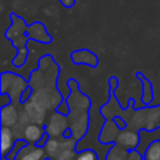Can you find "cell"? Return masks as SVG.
I'll use <instances>...</instances> for the list:
<instances>
[{
    "instance_id": "7c38bea8",
    "label": "cell",
    "mask_w": 160,
    "mask_h": 160,
    "mask_svg": "<svg viewBox=\"0 0 160 160\" xmlns=\"http://www.w3.org/2000/svg\"><path fill=\"white\" fill-rule=\"evenodd\" d=\"M121 129L116 125L114 119L105 120L102 124V128L100 130V134L98 136V140L100 144H115L116 136Z\"/></svg>"
},
{
    "instance_id": "d6986e66",
    "label": "cell",
    "mask_w": 160,
    "mask_h": 160,
    "mask_svg": "<svg viewBox=\"0 0 160 160\" xmlns=\"http://www.w3.org/2000/svg\"><path fill=\"white\" fill-rule=\"evenodd\" d=\"M144 160H160V140H154L144 152Z\"/></svg>"
},
{
    "instance_id": "8fae6325",
    "label": "cell",
    "mask_w": 160,
    "mask_h": 160,
    "mask_svg": "<svg viewBox=\"0 0 160 160\" xmlns=\"http://www.w3.org/2000/svg\"><path fill=\"white\" fill-rule=\"evenodd\" d=\"M71 61L75 65H86L90 68H96L99 64V58L95 52L88 49H78L74 50L70 55Z\"/></svg>"
},
{
    "instance_id": "6da1fadb",
    "label": "cell",
    "mask_w": 160,
    "mask_h": 160,
    "mask_svg": "<svg viewBox=\"0 0 160 160\" xmlns=\"http://www.w3.org/2000/svg\"><path fill=\"white\" fill-rule=\"evenodd\" d=\"M29 86V80L12 71H2L0 75V94H8L12 102H20L24 90Z\"/></svg>"
},
{
    "instance_id": "83f0119b",
    "label": "cell",
    "mask_w": 160,
    "mask_h": 160,
    "mask_svg": "<svg viewBox=\"0 0 160 160\" xmlns=\"http://www.w3.org/2000/svg\"><path fill=\"white\" fill-rule=\"evenodd\" d=\"M49 138H50V136H49V134H48V132H45V134L42 135V138H41V139L35 144V145H38V146H40V148H44V146H45V144L48 142Z\"/></svg>"
},
{
    "instance_id": "f546056e",
    "label": "cell",
    "mask_w": 160,
    "mask_h": 160,
    "mask_svg": "<svg viewBox=\"0 0 160 160\" xmlns=\"http://www.w3.org/2000/svg\"><path fill=\"white\" fill-rule=\"evenodd\" d=\"M1 99H2L1 108L5 106V105H8V104H10V102H12V101H11V98H10L8 94H1Z\"/></svg>"
},
{
    "instance_id": "f1b7e54d",
    "label": "cell",
    "mask_w": 160,
    "mask_h": 160,
    "mask_svg": "<svg viewBox=\"0 0 160 160\" xmlns=\"http://www.w3.org/2000/svg\"><path fill=\"white\" fill-rule=\"evenodd\" d=\"M64 8H66V9H70V8H72L74 6V4H75V0H58Z\"/></svg>"
},
{
    "instance_id": "ba28073f",
    "label": "cell",
    "mask_w": 160,
    "mask_h": 160,
    "mask_svg": "<svg viewBox=\"0 0 160 160\" xmlns=\"http://www.w3.org/2000/svg\"><path fill=\"white\" fill-rule=\"evenodd\" d=\"M22 110L28 114L31 122L44 125V122L46 120V111L48 110L44 106H41L39 102L30 99V100H28L26 102L22 104Z\"/></svg>"
},
{
    "instance_id": "4dcf8cb0",
    "label": "cell",
    "mask_w": 160,
    "mask_h": 160,
    "mask_svg": "<svg viewBox=\"0 0 160 160\" xmlns=\"http://www.w3.org/2000/svg\"><path fill=\"white\" fill-rule=\"evenodd\" d=\"M1 160H8V159H5V158H1Z\"/></svg>"
},
{
    "instance_id": "484cf974",
    "label": "cell",
    "mask_w": 160,
    "mask_h": 160,
    "mask_svg": "<svg viewBox=\"0 0 160 160\" xmlns=\"http://www.w3.org/2000/svg\"><path fill=\"white\" fill-rule=\"evenodd\" d=\"M66 86H68V89H69L70 91L80 90V88H79V82H78V80L74 79V78H69V79L66 80Z\"/></svg>"
},
{
    "instance_id": "ffe728a7",
    "label": "cell",
    "mask_w": 160,
    "mask_h": 160,
    "mask_svg": "<svg viewBox=\"0 0 160 160\" xmlns=\"http://www.w3.org/2000/svg\"><path fill=\"white\" fill-rule=\"evenodd\" d=\"M16 50L18 51H16V55L14 56V59H12V65L15 68H21L26 62V60H28L29 50H28L26 46H20Z\"/></svg>"
},
{
    "instance_id": "30bf717a",
    "label": "cell",
    "mask_w": 160,
    "mask_h": 160,
    "mask_svg": "<svg viewBox=\"0 0 160 160\" xmlns=\"http://www.w3.org/2000/svg\"><path fill=\"white\" fill-rule=\"evenodd\" d=\"M26 35L30 40L40 42V44H50L52 42V36L46 31V28L40 21H34L28 26Z\"/></svg>"
},
{
    "instance_id": "e0dca14e",
    "label": "cell",
    "mask_w": 160,
    "mask_h": 160,
    "mask_svg": "<svg viewBox=\"0 0 160 160\" xmlns=\"http://www.w3.org/2000/svg\"><path fill=\"white\" fill-rule=\"evenodd\" d=\"M136 78L139 79V81L141 82V88H142V92H141V101L145 106H149L152 100H154V89H152V84L150 82V80H148L141 72H136L135 74Z\"/></svg>"
},
{
    "instance_id": "7a4b0ae2",
    "label": "cell",
    "mask_w": 160,
    "mask_h": 160,
    "mask_svg": "<svg viewBox=\"0 0 160 160\" xmlns=\"http://www.w3.org/2000/svg\"><path fill=\"white\" fill-rule=\"evenodd\" d=\"M64 99L65 96L61 94V91L58 88H44L40 90H35L31 96V100L39 102L46 110H52V111H55L58 105Z\"/></svg>"
},
{
    "instance_id": "2e32d148",
    "label": "cell",
    "mask_w": 160,
    "mask_h": 160,
    "mask_svg": "<svg viewBox=\"0 0 160 160\" xmlns=\"http://www.w3.org/2000/svg\"><path fill=\"white\" fill-rule=\"evenodd\" d=\"M45 132H46V130H45V126H44V125L30 122V124L25 128V130H24L22 139H25L29 144H36V142L42 138V135H44Z\"/></svg>"
},
{
    "instance_id": "7402d4cb",
    "label": "cell",
    "mask_w": 160,
    "mask_h": 160,
    "mask_svg": "<svg viewBox=\"0 0 160 160\" xmlns=\"http://www.w3.org/2000/svg\"><path fill=\"white\" fill-rule=\"evenodd\" d=\"M29 142L25 140V139H18L16 141H15V145H14V148H12V150L6 155V156H4L5 159H8V160H14L15 158H16V155H18V152L25 146V145H28Z\"/></svg>"
},
{
    "instance_id": "52a82bcc",
    "label": "cell",
    "mask_w": 160,
    "mask_h": 160,
    "mask_svg": "<svg viewBox=\"0 0 160 160\" xmlns=\"http://www.w3.org/2000/svg\"><path fill=\"white\" fill-rule=\"evenodd\" d=\"M140 142V135L136 130L125 128L121 129L116 136L115 144L126 149V150H135Z\"/></svg>"
},
{
    "instance_id": "603a6c76",
    "label": "cell",
    "mask_w": 160,
    "mask_h": 160,
    "mask_svg": "<svg viewBox=\"0 0 160 160\" xmlns=\"http://www.w3.org/2000/svg\"><path fill=\"white\" fill-rule=\"evenodd\" d=\"M29 36L28 35H22V36H20V38H16V39H14V40H11V45L14 46V48H20V46H26V44L29 42Z\"/></svg>"
},
{
    "instance_id": "4fadbf2b",
    "label": "cell",
    "mask_w": 160,
    "mask_h": 160,
    "mask_svg": "<svg viewBox=\"0 0 160 160\" xmlns=\"http://www.w3.org/2000/svg\"><path fill=\"white\" fill-rule=\"evenodd\" d=\"M48 155L44 148H40L35 144L25 145L16 155L14 160H46Z\"/></svg>"
},
{
    "instance_id": "9c48e42d",
    "label": "cell",
    "mask_w": 160,
    "mask_h": 160,
    "mask_svg": "<svg viewBox=\"0 0 160 160\" xmlns=\"http://www.w3.org/2000/svg\"><path fill=\"white\" fill-rule=\"evenodd\" d=\"M10 19H11V25L5 30V34H4L5 38L8 40H14L22 35H26L29 25L25 22V20L21 16L16 15L15 12L10 14Z\"/></svg>"
},
{
    "instance_id": "5b68a950",
    "label": "cell",
    "mask_w": 160,
    "mask_h": 160,
    "mask_svg": "<svg viewBox=\"0 0 160 160\" xmlns=\"http://www.w3.org/2000/svg\"><path fill=\"white\" fill-rule=\"evenodd\" d=\"M69 129V119L58 111H52L48 118L45 130L50 138H60L64 135L65 130Z\"/></svg>"
},
{
    "instance_id": "9a60e30c",
    "label": "cell",
    "mask_w": 160,
    "mask_h": 160,
    "mask_svg": "<svg viewBox=\"0 0 160 160\" xmlns=\"http://www.w3.org/2000/svg\"><path fill=\"white\" fill-rule=\"evenodd\" d=\"M1 158L6 156L14 148L16 139V135L12 130V128L8 126H1Z\"/></svg>"
},
{
    "instance_id": "cb8c5ba5",
    "label": "cell",
    "mask_w": 160,
    "mask_h": 160,
    "mask_svg": "<svg viewBox=\"0 0 160 160\" xmlns=\"http://www.w3.org/2000/svg\"><path fill=\"white\" fill-rule=\"evenodd\" d=\"M55 111H58V112H60V114H62V115H66V116L70 114V108H69V105H68L66 99H64V100L58 105V108L55 109Z\"/></svg>"
},
{
    "instance_id": "277c9868",
    "label": "cell",
    "mask_w": 160,
    "mask_h": 160,
    "mask_svg": "<svg viewBox=\"0 0 160 160\" xmlns=\"http://www.w3.org/2000/svg\"><path fill=\"white\" fill-rule=\"evenodd\" d=\"M69 128L72 131V136L79 141L85 138L90 126V114L89 111H78L72 110L68 115Z\"/></svg>"
},
{
    "instance_id": "8992f818",
    "label": "cell",
    "mask_w": 160,
    "mask_h": 160,
    "mask_svg": "<svg viewBox=\"0 0 160 160\" xmlns=\"http://www.w3.org/2000/svg\"><path fill=\"white\" fill-rule=\"evenodd\" d=\"M65 99L68 101L70 111H72V110L89 111L91 109V100H90V98L86 94H84L81 90L70 91Z\"/></svg>"
},
{
    "instance_id": "ac0fdd59",
    "label": "cell",
    "mask_w": 160,
    "mask_h": 160,
    "mask_svg": "<svg viewBox=\"0 0 160 160\" xmlns=\"http://www.w3.org/2000/svg\"><path fill=\"white\" fill-rule=\"evenodd\" d=\"M160 126V104L148 106V125L146 131H154Z\"/></svg>"
},
{
    "instance_id": "d4e9b609",
    "label": "cell",
    "mask_w": 160,
    "mask_h": 160,
    "mask_svg": "<svg viewBox=\"0 0 160 160\" xmlns=\"http://www.w3.org/2000/svg\"><path fill=\"white\" fill-rule=\"evenodd\" d=\"M32 94H34V89L29 85V86L24 90V92H22V95H21V98H20V104H24V102H26L28 100H30L31 96H32Z\"/></svg>"
},
{
    "instance_id": "4316f807",
    "label": "cell",
    "mask_w": 160,
    "mask_h": 160,
    "mask_svg": "<svg viewBox=\"0 0 160 160\" xmlns=\"http://www.w3.org/2000/svg\"><path fill=\"white\" fill-rule=\"evenodd\" d=\"M108 82H109V89L115 91L116 88H118V85H119V80H118L115 76H111V78H109Z\"/></svg>"
},
{
    "instance_id": "44dd1931",
    "label": "cell",
    "mask_w": 160,
    "mask_h": 160,
    "mask_svg": "<svg viewBox=\"0 0 160 160\" xmlns=\"http://www.w3.org/2000/svg\"><path fill=\"white\" fill-rule=\"evenodd\" d=\"M74 160H99V155L94 149L89 148V149L78 151Z\"/></svg>"
},
{
    "instance_id": "5bb4252c",
    "label": "cell",
    "mask_w": 160,
    "mask_h": 160,
    "mask_svg": "<svg viewBox=\"0 0 160 160\" xmlns=\"http://www.w3.org/2000/svg\"><path fill=\"white\" fill-rule=\"evenodd\" d=\"M20 118V110L15 105V102H10L5 106L1 108L0 110V120H1V126H8V128H14Z\"/></svg>"
},
{
    "instance_id": "3957f363",
    "label": "cell",
    "mask_w": 160,
    "mask_h": 160,
    "mask_svg": "<svg viewBox=\"0 0 160 160\" xmlns=\"http://www.w3.org/2000/svg\"><path fill=\"white\" fill-rule=\"evenodd\" d=\"M38 69L42 72L46 88H58V80L60 75V66L50 54L42 55L38 61Z\"/></svg>"
}]
</instances>
